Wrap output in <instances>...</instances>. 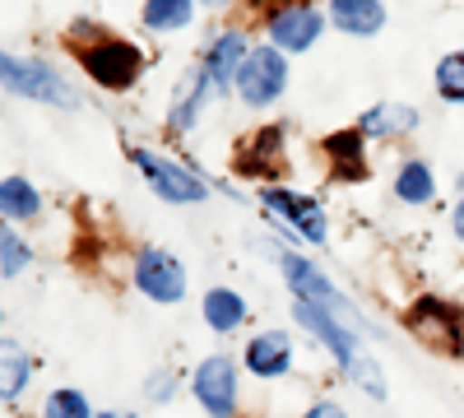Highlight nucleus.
<instances>
[{"label": "nucleus", "instance_id": "nucleus-1", "mask_svg": "<svg viewBox=\"0 0 464 418\" xmlns=\"http://www.w3.org/2000/svg\"><path fill=\"white\" fill-rule=\"evenodd\" d=\"M297 321L312 330L321 345L339 358V367L353 376V382L362 386V391H372V395H385V386H381V372H376V363L362 354V345H358V335L348 330L334 312H325V307H312V302H297Z\"/></svg>", "mask_w": 464, "mask_h": 418}, {"label": "nucleus", "instance_id": "nucleus-2", "mask_svg": "<svg viewBox=\"0 0 464 418\" xmlns=\"http://www.w3.org/2000/svg\"><path fill=\"white\" fill-rule=\"evenodd\" d=\"M409 330L437 354H450V358L464 354V316H459V307H450V302H441L432 293L418 297L409 307Z\"/></svg>", "mask_w": 464, "mask_h": 418}, {"label": "nucleus", "instance_id": "nucleus-3", "mask_svg": "<svg viewBox=\"0 0 464 418\" xmlns=\"http://www.w3.org/2000/svg\"><path fill=\"white\" fill-rule=\"evenodd\" d=\"M80 65L89 70V80L102 89H130L144 70V56L135 43H121V37H102V43L80 52Z\"/></svg>", "mask_w": 464, "mask_h": 418}, {"label": "nucleus", "instance_id": "nucleus-4", "mask_svg": "<svg viewBox=\"0 0 464 418\" xmlns=\"http://www.w3.org/2000/svg\"><path fill=\"white\" fill-rule=\"evenodd\" d=\"M5 70V84L19 93V98H33V102H47V107H80V93H74L61 74L43 61H19V56H5L0 61Z\"/></svg>", "mask_w": 464, "mask_h": 418}, {"label": "nucleus", "instance_id": "nucleus-5", "mask_svg": "<svg viewBox=\"0 0 464 418\" xmlns=\"http://www.w3.org/2000/svg\"><path fill=\"white\" fill-rule=\"evenodd\" d=\"M284 89H288V61H284V52H279V47H256V52L242 61V74H237L242 102L265 107V102H275Z\"/></svg>", "mask_w": 464, "mask_h": 418}, {"label": "nucleus", "instance_id": "nucleus-6", "mask_svg": "<svg viewBox=\"0 0 464 418\" xmlns=\"http://www.w3.org/2000/svg\"><path fill=\"white\" fill-rule=\"evenodd\" d=\"M135 168L149 177V186L159 191L163 200H172V205H196V200H205L209 196V186L196 177V172H186V168H177V163H168V159H159V154H149V149H135Z\"/></svg>", "mask_w": 464, "mask_h": 418}, {"label": "nucleus", "instance_id": "nucleus-7", "mask_svg": "<svg viewBox=\"0 0 464 418\" xmlns=\"http://www.w3.org/2000/svg\"><path fill=\"white\" fill-rule=\"evenodd\" d=\"M279 265H284V279H288V288L297 293V302H312V307H325V312H334L339 321H348L353 312H348V302L334 293V284L316 270L306 256H297V251H279Z\"/></svg>", "mask_w": 464, "mask_h": 418}, {"label": "nucleus", "instance_id": "nucleus-8", "mask_svg": "<svg viewBox=\"0 0 464 418\" xmlns=\"http://www.w3.org/2000/svg\"><path fill=\"white\" fill-rule=\"evenodd\" d=\"M135 284L153 302H181L186 297V270L168 251H140L135 260Z\"/></svg>", "mask_w": 464, "mask_h": 418}, {"label": "nucleus", "instance_id": "nucleus-9", "mask_svg": "<svg viewBox=\"0 0 464 418\" xmlns=\"http://www.w3.org/2000/svg\"><path fill=\"white\" fill-rule=\"evenodd\" d=\"M196 400L205 404L209 418H232V409H237V367L227 358H205L196 367Z\"/></svg>", "mask_w": 464, "mask_h": 418}, {"label": "nucleus", "instance_id": "nucleus-10", "mask_svg": "<svg viewBox=\"0 0 464 418\" xmlns=\"http://www.w3.org/2000/svg\"><path fill=\"white\" fill-rule=\"evenodd\" d=\"M265 209H275L293 233H302L306 242H325V209L312 196H297V191H279V186H265Z\"/></svg>", "mask_w": 464, "mask_h": 418}, {"label": "nucleus", "instance_id": "nucleus-11", "mask_svg": "<svg viewBox=\"0 0 464 418\" xmlns=\"http://www.w3.org/2000/svg\"><path fill=\"white\" fill-rule=\"evenodd\" d=\"M316 37H321V10L312 5H284L269 19V47H279V52H302Z\"/></svg>", "mask_w": 464, "mask_h": 418}, {"label": "nucleus", "instance_id": "nucleus-12", "mask_svg": "<svg viewBox=\"0 0 464 418\" xmlns=\"http://www.w3.org/2000/svg\"><path fill=\"white\" fill-rule=\"evenodd\" d=\"M246 33L242 28H232V33H218L214 37V47L205 56V74L214 80V89L223 84H237V74H242V61H246Z\"/></svg>", "mask_w": 464, "mask_h": 418}, {"label": "nucleus", "instance_id": "nucleus-13", "mask_svg": "<svg viewBox=\"0 0 464 418\" xmlns=\"http://www.w3.org/2000/svg\"><path fill=\"white\" fill-rule=\"evenodd\" d=\"M325 159H330V177L334 181H362L367 177V159H362V131H339L325 144Z\"/></svg>", "mask_w": 464, "mask_h": 418}, {"label": "nucleus", "instance_id": "nucleus-14", "mask_svg": "<svg viewBox=\"0 0 464 418\" xmlns=\"http://www.w3.org/2000/svg\"><path fill=\"white\" fill-rule=\"evenodd\" d=\"M288 363H293V345H288V335H279V330L256 335L246 345V367L256 376H284Z\"/></svg>", "mask_w": 464, "mask_h": 418}, {"label": "nucleus", "instance_id": "nucleus-15", "mask_svg": "<svg viewBox=\"0 0 464 418\" xmlns=\"http://www.w3.org/2000/svg\"><path fill=\"white\" fill-rule=\"evenodd\" d=\"M330 19L353 37H372L385 24V5L381 0H330Z\"/></svg>", "mask_w": 464, "mask_h": 418}, {"label": "nucleus", "instance_id": "nucleus-16", "mask_svg": "<svg viewBox=\"0 0 464 418\" xmlns=\"http://www.w3.org/2000/svg\"><path fill=\"white\" fill-rule=\"evenodd\" d=\"M279 154H284V131H279V126H265V131L246 144V154H237V168H242L246 177H269V172H275L269 163H275Z\"/></svg>", "mask_w": 464, "mask_h": 418}, {"label": "nucleus", "instance_id": "nucleus-17", "mask_svg": "<svg viewBox=\"0 0 464 418\" xmlns=\"http://www.w3.org/2000/svg\"><path fill=\"white\" fill-rule=\"evenodd\" d=\"M205 321H209V330H218V335L237 330V326L246 321L242 293H232V288H209V293H205Z\"/></svg>", "mask_w": 464, "mask_h": 418}, {"label": "nucleus", "instance_id": "nucleus-18", "mask_svg": "<svg viewBox=\"0 0 464 418\" xmlns=\"http://www.w3.org/2000/svg\"><path fill=\"white\" fill-rule=\"evenodd\" d=\"M432 191H437V181H432V168L422 163V159H413V163L400 168V177H395V196H400V200H409V205H428Z\"/></svg>", "mask_w": 464, "mask_h": 418}, {"label": "nucleus", "instance_id": "nucleus-19", "mask_svg": "<svg viewBox=\"0 0 464 418\" xmlns=\"http://www.w3.org/2000/svg\"><path fill=\"white\" fill-rule=\"evenodd\" d=\"M190 15H196V0H144V24H149L153 33L186 28Z\"/></svg>", "mask_w": 464, "mask_h": 418}, {"label": "nucleus", "instance_id": "nucleus-20", "mask_svg": "<svg viewBox=\"0 0 464 418\" xmlns=\"http://www.w3.org/2000/svg\"><path fill=\"white\" fill-rule=\"evenodd\" d=\"M418 126L413 107H372L362 117V135H409Z\"/></svg>", "mask_w": 464, "mask_h": 418}, {"label": "nucleus", "instance_id": "nucleus-21", "mask_svg": "<svg viewBox=\"0 0 464 418\" xmlns=\"http://www.w3.org/2000/svg\"><path fill=\"white\" fill-rule=\"evenodd\" d=\"M0 209H5V219H37L43 200H37V191L24 177H5L0 181Z\"/></svg>", "mask_w": 464, "mask_h": 418}, {"label": "nucleus", "instance_id": "nucleus-22", "mask_svg": "<svg viewBox=\"0 0 464 418\" xmlns=\"http://www.w3.org/2000/svg\"><path fill=\"white\" fill-rule=\"evenodd\" d=\"M209 89H214V80H209L205 70H196V80L186 84V93L177 98V107H172V117H168V122H172V131H186L190 122H196V112L205 107V93H209Z\"/></svg>", "mask_w": 464, "mask_h": 418}, {"label": "nucleus", "instance_id": "nucleus-23", "mask_svg": "<svg viewBox=\"0 0 464 418\" xmlns=\"http://www.w3.org/2000/svg\"><path fill=\"white\" fill-rule=\"evenodd\" d=\"M437 89H441V98L464 102V52H450V56L437 65Z\"/></svg>", "mask_w": 464, "mask_h": 418}, {"label": "nucleus", "instance_id": "nucleus-24", "mask_svg": "<svg viewBox=\"0 0 464 418\" xmlns=\"http://www.w3.org/2000/svg\"><path fill=\"white\" fill-rule=\"evenodd\" d=\"M89 413L93 409H89V400L80 391H52L47 409H43V418H89Z\"/></svg>", "mask_w": 464, "mask_h": 418}, {"label": "nucleus", "instance_id": "nucleus-25", "mask_svg": "<svg viewBox=\"0 0 464 418\" xmlns=\"http://www.w3.org/2000/svg\"><path fill=\"white\" fill-rule=\"evenodd\" d=\"M24 386H28V358H24V354H14V349L5 345V386H0L5 404H14Z\"/></svg>", "mask_w": 464, "mask_h": 418}, {"label": "nucleus", "instance_id": "nucleus-26", "mask_svg": "<svg viewBox=\"0 0 464 418\" xmlns=\"http://www.w3.org/2000/svg\"><path fill=\"white\" fill-rule=\"evenodd\" d=\"M0 251H5V265H0V270H5V279H14V275L24 270V265H28V256H33V251H28V247H24L14 233L0 238Z\"/></svg>", "mask_w": 464, "mask_h": 418}, {"label": "nucleus", "instance_id": "nucleus-27", "mask_svg": "<svg viewBox=\"0 0 464 418\" xmlns=\"http://www.w3.org/2000/svg\"><path fill=\"white\" fill-rule=\"evenodd\" d=\"M172 391H177V382H172V372L163 376H153V382H149V400H172Z\"/></svg>", "mask_w": 464, "mask_h": 418}, {"label": "nucleus", "instance_id": "nucleus-28", "mask_svg": "<svg viewBox=\"0 0 464 418\" xmlns=\"http://www.w3.org/2000/svg\"><path fill=\"white\" fill-rule=\"evenodd\" d=\"M306 418H348L339 404H330V400H321V404H312V409H306Z\"/></svg>", "mask_w": 464, "mask_h": 418}, {"label": "nucleus", "instance_id": "nucleus-29", "mask_svg": "<svg viewBox=\"0 0 464 418\" xmlns=\"http://www.w3.org/2000/svg\"><path fill=\"white\" fill-rule=\"evenodd\" d=\"M455 233L464 238V196H459V209H455Z\"/></svg>", "mask_w": 464, "mask_h": 418}, {"label": "nucleus", "instance_id": "nucleus-30", "mask_svg": "<svg viewBox=\"0 0 464 418\" xmlns=\"http://www.w3.org/2000/svg\"><path fill=\"white\" fill-rule=\"evenodd\" d=\"M98 418H135V413H98Z\"/></svg>", "mask_w": 464, "mask_h": 418}, {"label": "nucleus", "instance_id": "nucleus-31", "mask_svg": "<svg viewBox=\"0 0 464 418\" xmlns=\"http://www.w3.org/2000/svg\"><path fill=\"white\" fill-rule=\"evenodd\" d=\"M205 5H209V10H218V5H227V0H205Z\"/></svg>", "mask_w": 464, "mask_h": 418}, {"label": "nucleus", "instance_id": "nucleus-32", "mask_svg": "<svg viewBox=\"0 0 464 418\" xmlns=\"http://www.w3.org/2000/svg\"><path fill=\"white\" fill-rule=\"evenodd\" d=\"M293 5H312V0H293Z\"/></svg>", "mask_w": 464, "mask_h": 418}]
</instances>
